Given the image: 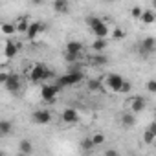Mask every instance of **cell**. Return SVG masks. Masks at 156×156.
<instances>
[{
	"label": "cell",
	"mask_w": 156,
	"mask_h": 156,
	"mask_svg": "<svg viewBox=\"0 0 156 156\" xmlns=\"http://www.w3.org/2000/svg\"><path fill=\"white\" fill-rule=\"evenodd\" d=\"M83 79H85V73H83L81 70H73V72H68V73L61 75L55 85H57L59 88H64V87H73V85H77V83H81Z\"/></svg>",
	"instance_id": "6da1fadb"
},
{
	"label": "cell",
	"mask_w": 156,
	"mask_h": 156,
	"mask_svg": "<svg viewBox=\"0 0 156 156\" xmlns=\"http://www.w3.org/2000/svg\"><path fill=\"white\" fill-rule=\"evenodd\" d=\"M88 28L92 30V33L96 35V39H105L108 35V26L99 19V17H88L87 19Z\"/></svg>",
	"instance_id": "7a4b0ae2"
},
{
	"label": "cell",
	"mask_w": 156,
	"mask_h": 156,
	"mask_svg": "<svg viewBox=\"0 0 156 156\" xmlns=\"http://www.w3.org/2000/svg\"><path fill=\"white\" fill-rule=\"evenodd\" d=\"M50 75H51V72H50L48 66H44V64H35V66L31 68V72H30V79H31L33 83H42L44 79H48Z\"/></svg>",
	"instance_id": "3957f363"
},
{
	"label": "cell",
	"mask_w": 156,
	"mask_h": 156,
	"mask_svg": "<svg viewBox=\"0 0 156 156\" xmlns=\"http://www.w3.org/2000/svg\"><path fill=\"white\" fill-rule=\"evenodd\" d=\"M59 87L57 85H42V88H41V98L44 99V101H55V98H57V94H59Z\"/></svg>",
	"instance_id": "277c9868"
},
{
	"label": "cell",
	"mask_w": 156,
	"mask_h": 156,
	"mask_svg": "<svg viewBox=\"0 0 156 156\" xmlns=\"http://www.w3.org/2000/svg\"><path fill=\"white\" fill-rule=\"evenodd\" d=\"M123 85H125V79H123L119 73H110V75L107 77V87H108L112 92H119V90L123 88Z\"/></svg>",
	"instance_id": "5b68a950"
},
{
	"label": "cell",
	"mask_w": 156,
	"mask_h": 156,
	"mask_svg": "<svg viewBox=\"0 0 156 156\" xmlns=\"http://www.w3.org/2000/svg\"><path fill=\"white\" fill-rule=\"evenodd\" d=\"M31 118L37 125H48L51 121V112L50 110H35Z\"/></svg>",
	"instance_id": "8992f818"
},
{
	"label": "cell",
	"mask_w": 156,
	"mask_h": 156,
	"mask_svg": "<svg viewBox=\"0 0 156 156\" xmlns=\"http://www.w3.org/2000/svg\"><path fill=\"white\" fill-rule=\"evenodd\" d=\"M81 51H83V44H81L79 41H70V42L66 44V55H70V57H73V59L79 57Z\"/></svg>",
	"instance_id": "52a82bcc"
},
{
	"label": "cell",
	"mask_w": 156,
	"mask_h": 156,
	"mask_svg": "<svg viewBox=\"0 0 156 156\" xmlns=\"http://www.w3.org/2000/svg\"><path fill=\"white\" fill-rule=\"evenodd\" d=\"M4 88L9 90V92H17V90L20 88V75H19V73H9V77H8Z\"/></svg>",
	"instance_id": "ba28073f"
},
{
	"label": "cell",
	"mask_w": 156,
	"mask_h": 156,
	"mask_svg": "<svg viewBox=\"0 0 156 156\" xmlns=\"http://www.w3.org/2000/svg\"><path fill=\"white\" fill-rule=\"evenodd\" d=\"M62 121L66 123V125H73V123H77V121H79V112H77L75 108H66L64 112H62Z\"/></svg>",
	"instance_id": "9c48e42d"
},
{
	"label": "cell",
	"mask_w": 156,
	"mask_h": 156,
	"mask_svg": "<svg viewBox=\"0 0 156 156\" xmlns=\"http://www.w3.org/2000/svg\"><path fill=\"white\" fill-rule=\"evenodd\" d=\"M129 103H130V110H132V114H138V112H141V110L145 108V99H143L141 96H134V98H130Z\"/></svg>",
	"instance_id": "30bf717a"
},
{
	"label": "cell",
	"mask_w": 156,
	"mask_h": 156,
	"mask_svg": "<svg viewBox=\"0 0 156 156\" xmlns=\"http://www.w3.org/2000/svg\"><path fill=\"white\" fill-rule=\"evenodd\" d=\"M140 48H141V53H143V55H149V53L156 48V39H154V37H145V39L141 41Z\"/></svg>",
	"instance_id": "8fae6325"
},
{
	"label": "cell",
	"mask_w": 156,
	"mask_h": 156,
	"mask_svg": "<svg viewBox=\"0 0 156 156\" xmlns=\"http://www.w3.org/2000/svg\"><path fill=\"white\" fill-rule=\"evenodd\" d=\"M41 31H44V26L41 22H31L30 28H28V31H26V35H28V39H35V35L41 33Z\"/></svg>",
	"instance_id": "7c38bea8"
},
{
	"label": "cell",
	"mask_w": 156,
	"mask_h": 156,
	"mask_svg": "<svg viewBox=\"0 0 156 156\" xmlns=\"http://www.w3.org/2000/svg\"><path fill=\"white\" fill-rule=\"evenodd\" d=\"M51 8L59 13V15H62V13H68V9H70V4L66 2V0H55V2L51 4Z\"/></svg>",
	"instance_id": "4fadbf2b"
},
{
	"label": "cell",
	"mask_w": 156,
	"mask_h": 156,
	"mask_svg": "<svg viewBox=\"0 0 156 156\" xmlns=\"http://www.w3.org/2000/svg\"><path fill=\"white\" fill-rule=\"evenodd\" d=\"M143 24H152L154 20H156V11H152V9H147V11H143V15H141V19H140Z\"/></svg>",
	"instance_id": "5bb4252c"
},
{
	"label": "cell",
	"mask_w": 156,
	"mask_h": 156,
	"mask_svg": "<svg viewBox=\"0 0 156 156\" xmlns=\"http://www.w3.org/2000/svg\"><path fill=\"white\" fill-rule=\"evenodd\" d=\"M17 51H19V46H17L15 42H6V50H4V53H6L8 59H13V57L17 55Z\"/></svg>",
	"instance_id": "9a60e30c"
},
{
	"label": "cell",
	"mask_w": 156,
	"mask_h": 156,
	"mask_svg": "<svg viewBox=\"0 0 156 156\" xmlns=\"http://www.w3.org/2000/svg\"><path fill=\"white\" fill-rule=\"evenodd\" d=\"M121 123H123L125 127H129V129L134 127V125H136V118H134V114H132V112L123 114V116H121Z\"/></svg>",
	"instance_id": "2e32d148"
},
{
	"label": "cell",
	"mask_w": 156,
	"mask_h": 156,
	"mask_svg": "<svg viewBox=\"0 0 156 156\" xmlns=\"http://www.w3.org/2000/svg\"><path fill=\"white\" fill-rule=\"evenodd\" d=\"M19 149H20V152H22V154H31L33 145H31V141H30V140H22V141L19 143Z\"/></svg>",
	"instance_id": "e0dca14e"
},
{
	"label": "cell",
	"mask_w": 156,
	"mask_h": 156,
	"mask_svg": "<svg viewBox=\"0 0 156 156\" xmlns=\"http://www.w3.org/2000/svg\"><path fill=\"white\" fill-rule=\"evenodd\" d=\"M88 90L90 92H99V90H103V83L99 79H88Z\"/></svg>",
	"instance_id": "ac0fdd59"
},
{
	"label": "cell",
	"mask_w": 156,
	"mask_h": 156,
	"mask_svg": "<svg viewBox=\"0 0 156 156\" xmlns=\"http://www.w3.org/2000/svg\"><path fill=\"white\" fill-rule=\"evenodd\" d=\"M9 132H11V123L8 119H2V121H0V134H2V136H9Z\"/></svg>",
	"instance_id": "d6986e66"
},
{
	"label": "cell",
	"mask_w": 156,
	"mask_h": 156,
	"mask_svg": "<svg viewBox=\"0 0 156 156\" xmlns=\"http://www.w3.org/2000/svg\"><path fill=\"white\" fill-rule=\"evenodd\" d=\"M92 48H94L96 51H99V53H101V51L107 48V39H96V41H94V44H92Z\"/></svg>",
	"instance_id": "ffe728a7"
},
{
	"label": "cell",
	"mask_w": 156,
	"mask_h": 156,
	"mask_svg": "<svg viewBox=\"0 0 156 156\" xmlns=\"http://www.w3.org/2000/svg\"><path fill=\"white\" fill-rule=\"evenodd\" d=\"M15 28H17V31H28L30 24H28V20H26V19H19V20L15 22Z\"/></svg>",
	"instance_id": "44dd1931"
},
{
	"label": "cell",
	"mask_w": 156,
	"mask_h": 156,
	"mask_svg": "<svg viewBox=\"0 0 156 156\" xmlns=\"http://www.w3.org/2000/svg\"><path fill=\"white\" fill-rule=\"evenodd\" d=\"M92 62L98 64V66H103V64H107V57H105L103 53H98V55L92 57Z\"/></svg>",
	"instance_id": "7402d4cb"
},
{
	"label": "cell",
	"mask_w": 156,
	"mask_h": 156,
	"mask_svg": "<svg viewBox=\"0 0 156 156\" xmlns=\"http://www.w3.org/2000/svg\"><path fill=\"white\" fill-rule=\"evenodd\" d=\"M92 141H94L96 147H98V145H103V143H105V134H103V132H96V134L92 136Z\"/></svg>",
	"instance_id": "603a6c76"
},
{
	"label": "cell",
	"mask_w": 156,
	"mask_h": 156,
	"mask_svg": "<svg viewBox=\"0 0 156 156\" xmlns=\"http://www.w3.org/2000/svg\"><path fill=\"white\" fill-rule=\"evenodd\" d=\"M96 145H94V141H92V138H85L83 141H81V149L83 151H90V149H94Z\"/></svg>",
	"instance_id": "cb8c5ba5"
},
{
	"label": "cell",
	"mask_w": 156,
	"mask_h": 156,
	"mask_svg": "<svg viewBox=\"0 0 156 156\" xmlns=\"http://www.w3.org/2000/svg\"><path fill=\"white\" fill-rule=\"evenodd\" d=\"M2 31L6 33V35H11V33H15L17 31V28H15V24H2Z\"/></svg>",
	"instance_id": "d4e9b609"
},
{
	"label": "cell",
	"mask_w": 156,
	"mask_h": 156,
	"mask_svg": "<svg viewBox=\"0 0 156 156\" xmlns=\"http://www.w3.org/2000/svg\"><path fill=\"white\" fill-rule=\"evenodd\" d=\"M154 140H156V138H154V134H152V132H151V130L147 129V130L143 132V141L151 145V143H154Z\"/></svg>",
	"instance_id": "484cf974"
},
{
	"label": "cell",
	"mask_w": 156,
	"mask_h": 156,
	"mask_svg": "<svg viewBox=\"0 0 156 156\" xmlns=\"http://www.w3.org/2000/svg\"><path fill=\"white\" fill-rule=\"evenodd\" d=\"M130 15H132L134 19H141V15H143V9H141L140 6H134V8L130 9Z\"/></svg>",
	"instance_id": "4316f807"
},
{
	"label": "cell",
	"mask_w": 156,
	"mask_h": 156,
	"mask_svg": "<svg viewBox=\"0 0 156 156\" xmlns=\"http://www.w3.org/2000/svg\"><path fill=\"white\" fill-rule=\"evenodd\" d=\"M145 88H147L151 94H156V81H154V79L147 81V83H145Z\"/></svg>",
	"instance_id": "83f0119b"
},
{
	"label": "cell",
	"mask_w": 156,
	"mask_h": 156,
	"mask_svg": "<svg viewBox=\"0 0 156 156\" xmlns=\"http://www.w3.org/2000/svg\"><path fill=\"white\" fill-rule=\"evenodd\" d=\"M112 35H114V39H116V41H121V39L125 37V31H123L121 28H118V30H114V33H112Z\"/></svg>",
	"instance_id": "f1b7e54d"
},
{
	"label": "cell",
	"mask_w": 156,
	"mask_h": 156,
	"mask_svg": "<svg viewBox=\"0 0 156 156\" xmlns=\"http://www.w3.org/2000/svg\"><path fill=\"white\" fill-rule=\"evenodd\" d=\"M130 88H132V87H130V83H127V81H125V85H123V88H121L119 92H121V94H127V92H130Z\"/></svg>",
	"instance_id": "f546056e"
},
{
	"label": "cell",
	"mask_w": 156,
	"mask_h": 156,
	"mask_svg": "<svg viewBox=\"0 0 156 156\" xmlns=\"http://www.w3.org/2000/svg\"><path fill=\"white\" fill-rule=\"evenodd\" d=\"M105 156H119V152L114 151V149H107V151H105Z\"/></svg>",
	"instance_id": "4dcf8cb0"
},
{
	"label": "cell",
	"mask_w": 156,
	"mask_h": 156,
	"mask_svg": "<svg viewBox=\"0 0 156 156\" xmlns=\"http://www.w3.org/2000/svg\"><path fill=\"white\" fill-rule=\"evenodd\" d=\"M149 130H151V132L154 134V138H156V121H152V123L149 125Z\"/></svg>",
	"instance_id": "1f68e13d"
},
{
	"label": "cell",
	"mask_w": 156,
	"mask_h": 156,
	"mask_svg": "<svg viewBox=\"0 0 156 156\" xmlns=\"http://www.w3.org/2000/svg\"><path fill=\"white\" fill-rule=\"evenodd\" d=\"M152 8H154V9H156V0H154V2H152Z\"/></svg>",
	"instance_id": "d6a6232c"
},
{
	"label": "cell",
	"mask_w": 156,
	"mask_h": 156,
	"mask_svg": "<svg viewBox=\"0 0 156 156\" xmlns=\"http://www.w3.org/2000/svg\"><path fill=\"white\" fill-rule=\"evenodd\" d=\"M0 156H6V152H2V154H0Z\"/></svg>",
	"instance_id": "836d02e7"
}]
</instances>
